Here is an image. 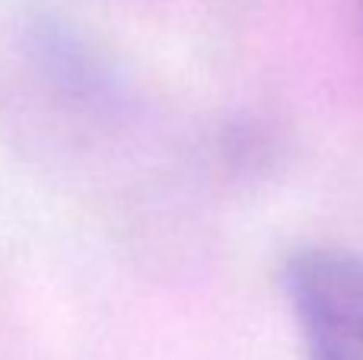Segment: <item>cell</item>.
<instances>
[{"label": "cell", "mask_w": 363, "mask_h": 360, "mask_svg": "<svg viewBox=\"0 0 363 360\" xmlns=\"http://www.w3.org/2000/svg\"><path fill=\"white\" fill-rule=\"evenodd\" d=\"M290 313L306 360H363V255L309 246L284 261Z\"/></svg>", "instance_id": "obj_1"}]
</instances>
